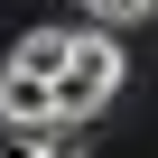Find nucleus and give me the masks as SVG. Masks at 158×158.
Returning a JSON list of instances; mask_svg holds the SVG:
<instances>
[{"mask_svg":"<svg viewBox=\"0 0 158 158\" xmlns=\"http://www.w3.org/2000/svg\"><path fill=\"white\" fill-rule=\"evenodd\" d=\"M121 74H130V56H121L112 28H74V65L56 74V121H93V112H112V102H121Z\"/></svg>","mask_w":158,"mask_h":158,"instance_id":"obj_1","label":"nucleus"},{"mask_svg":"<svg viewBox=\"0 0 158 158\" xmlns=\"http://www.w3.org/2000/svg\"><path fill=\"white\" fill-rule=\"evenodd\" d=\"M0 121H10V130H56V84L0 65Z\"/></svg>","mask_w":158,"mask_h":158,"instance_id":"obj_2","label":"nucleus"},{"mask_svg":"<svg viewBox=\"0 0 158 158\" xmlns=\"http://www.w3.org/2000/svg\"><path fill=\"white\" fill-rule=\"evenodd\" d=\"M10 65H19V74H47V84H56V74L74 65V28H28V37L10 47Z\"/></svg>","mask_w":158,"mask_h":158,"instance_id":"obj_3","label":"nucleus"},{"mask_svg":"<svg viewBox=\"0 0 158 158\" xmlns=\"http://www.w3.org/2000/svg\"><path fill=\"white\" fill-rule=\"evenodd\" d=\"M10 158H84V149H65L56 130H10Z\"/></svg>","mask_w":158,"mask_h":158,"instance_id":"obj_4","label":"nucleus"},{"mask_svg":"<svg viewBox=\"0 0 158 158\" xmlns=\"http://www.w3.org/2000/svg\"><path fill=\"white\" fill-rule=\"evenodd\" d=\"M93 10V28H121V19H139V0H84Z\"/></svg>","mask_w":158,"mask_h":158,"instance_id":"obj_5","label":"nucleus"},{"mask_svg":"<svg viewBox=\"0 0 158 158\" xmlns=\"http://www.w3.org/2000/svg\"><path fill=\"white\" fill-rule=\"evenodd\" d=\"M139 10H158V0H139Z\"/></svg>","mask_w":158,"mask_h":158,"instance_id":"obj_6","label":"nucleus"}]
</instances>
